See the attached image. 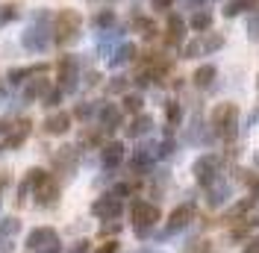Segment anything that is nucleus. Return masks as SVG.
Listing matches in <instances>:
<instances>
[{"mask_svg": "<svg viewBox=\"0 0 259 253\" xmlns=\"http://www.w3.org/2000/svg\"><path fill=\"white\" fill-rule=\"evenodd\" d=\"M236 121H239L236 103H221V106H215V112H212V133L215 136H233Z\"/></svg>", "mask_w": 259, "mask_h": 253, "instance_id": "obj_1", "label": "nucleus"}, {"mask_svg": "<svg viewBox=\"0 0 259 253\" xmlns=\"http://www.w3.org/2000/svg\"><path fill=\"white\" fill-rule=\"evenodd\" d=\"M218 171H221V159L215 156V153L200 156L197 162H194V168H192L194 180H197L200 186H212V183L218 180Z\"/></svg>", "mask_w": 259, "mask_h": 253, "instance_id": "obj_2", "label": "nucleus"}, {"mask_svg": "<svg viewBox=\"0 0 259 253\" xmlns=\"http://www.w3.org/2000/svg\"><path fill=\"white\" fill-rule=\"evenodd\" d=\"M80 24L82 18L74 12V9H65L62 15L56 18V41L65 45V41H74L77 38V32H80Z\"/></svg>", "mask_w": 259, "mask_h": 253, "instance_id": "obj_3", "label": "nucleus"}, {"mask_svg": "<svg viewBox=\"0 0 259 253\" xmlns=\"http://www.w3.org/2000/svg\"><path fill=\"white\" fill-rule=\"evenodd\" d=\"M133 221H136V233H139V236H145L147 230L159 221V209H156L153 203L139 200V203L133 206Z\"/></svg>", "mask_w": 259, "mask_h": 253, "instance_id": "obj_4", "label": "nucleus"}, {"mask_svg": "<svg viewBox=\"0 0 259 253\" xmlns=\"http://www.w3.org/2000/svg\"><path fill=\"white\" fill-rule=\"evenodd\" d=\"M194 218V203H183L177 206L174 212H171V218H168V227H165V233L162 236H174V233H180L186 224Z\"/></svg>", "mask_w": 259, "mask_h": 253, "instance_id": "obj_5", "label": "nucleus"}, {"mask_svg": "<svg viewBox=\"0 0 259 253\" xmlns=\"http://www.w3.org/2000/svg\"><path fill=\"white\" fill-rule=\"evenodd\" d=\"M92 212H95L97 218L112 221V218H118V215H121V200H118L115 194H103V197H97V200H95Z\"/></svg>", "mask_w": 259, "mask_h": 253, "instance_id": "obj_6", "label": "nucleus"}, {"mask_svg": "<svg viewBox=\"0 0 259 253\" xmlns=\"http://www.w3.org/2000/svg\"><path fill=\"white\" fill-rule=\"evenodd\" d=\"M209 189V194H206V200H209V206H224L227 203V197H230V183L227 180H215L212 186H206Z\"/></svg>", "mask_w": 259, "mask_h": 253, "instance_id": "obj_7", "label": "nucleus"}, {"mask_svg": "<svg viewBox=\"0 0 259 253\" xmlns=\"http://www.w3.org/2000/svg\"><path fill=\"white\" fill-rule=\"evenodd\" d=\"M35 194H38V203L50 206V203H56V197H59V186H56L50 177H45L41 186H35Z\"/></svg>", "mask_w": 259, "mask_h": 253, "instance_id": "obj_8", "label": "nucleus"}, {"mask_svg": "<svg viewBox=\"0 0 259 253\" xmlns=\"http://www.w3.org/2000/svg\"><path fill=\"white\" fill-rule=\"evenodd\" d=\"M59 74H62L65 92H71L74 89V79H77V62H74V56H65L62 62H59Z\"/></svg>", "mask_w": 259, "mask_h": 253, "instance_id": "obj_9", "label": "nucleus"}, {"mask_svg": "<svg viewBox=\"0 0 259 253\" xmlns=\"http://www.w3.org/2000/svg\"><path fill=\"white\" fill-rule=\"evenodd\" d=\"M71 126V115L68 112H56V115H50L48 121H45V130H48L50 136H59Z\"/></svg>", "mask_w": 259, "mask_h": 253, "instance_id": "obj_10", "label": "nucleus"}, {"mask_svg": "<svg viewBox=\"0 0 259 253\" xmlns=\"http://www.w3.org/2000/svg\"><path fill=\"white\" fill-rule=\"evenodd\" d=\"M30 247H45V244H56V233L50 227H41V230H32L30 238H27Z\"/></svg>", "mask_w": 259, "mask_h": 253, "instance_id": "obj_11", "label": "nucleus"}, {"mask_svg": "<svg viewBox=\"0 0 259 253\" xmlns=\"http://www.w3.org/2000/svg\"><path fill=\"white\" fill-rule=\"evenodd\" d=\"M121 159H124V144L121 142H112V144L103 147V165H106V168L121 165Z\"/></svg>", "mask_w": 259, "mask_h": 253, "instance_id": "obj_12", "label": "nucleus"}, {"mask_svg": "<svg viewBox=\"0 0 259 253\" xmlns=\"http://www.w3.org/2000/svg\"><path fill=\"white\" fill-rule=\"evenodd\" d=\"M215 77H218L215 65H200V68L194 71V77H192V79H194V86H197V89H209Z\"/></svg>", "mask_w": 259, "mask_h": 253, "instance_id": "obj_13", "label": "nucleus"}, {"mask_svg": "<svg viewBox=\"0 0 259 253\" xmlns=\"http://www.w3.org/2000/svg\"><path fill=\"white\" fill-rule=\"evenodd\" d=\"M250 9H259V0H230L224 9L227 18H236L242 15V12H250Z\"/></svg>", "mask_w": 259, "mask_h": 253, "instance_id": "obj_14", "label": "nucleus"}, {"mask_svg": "<svg viewBox=\"0 0 259 253\" xmlns=\"http://www.w3.org/2000/svg\"><path fill=\"white\" fill-rule=\"evenodd\" d=\"M183 35H186V21L180 15H171L168 18V41H171V45H180Z\"/></svg>", "mask_w": 259, "mask_h": 253, "instance_id": "obj_15", "label": "nucleus"}, {"mask_svg": "<svg viewBox=\"0 0 259 253\" xmlns=\"http://www.w3.org/2000/svg\"><path fill=\"white\" fill-rule=\"evenodd\" d=\"M150 130H153V118H150V115H139V118H136V121L127 126V133L133 136V139H139V136H147Z\"/></svg>", "mask_w": 259, "mask_h": 253, "instance_id": "obj_16", "label": "nucleus"}, {"mask_svg": "<svg viewBox=\"0 0 259 253\" xmlns=\"http://www.w3.org/2000/svg\"><path fill=\"white\" fill-rule=\"evenodd\" d=\"M100 124H103V130H115V126L121 124V109L118 106H103L100 109Z\"/></svg>", "mask_w": 259, "mask_h": 253, "instance_id": "obj_17", "label": "nucleus"}, {"mask_svg": "<svg viewBox=\"0 0 259 253\" xmlns=\"http://www.w3.org/2000/svg\"><path fill=\"white\" fill-rule=\"evenodd\" d=\"M212 27V15L206 12V9H197L192 15V30H197V32H203V30H209Z\"/></svg>", "mask_w": 259, "mask_h": 253, "instance_id": "obj_18", "label": "nucleus"}, {"mask_svg": "<svg viewBox=\"0 0 259 253\" xmlns=\"http://www.w3.org/2000/svg\"><path fill=\"white\" fill-rule=\"evenodd\" d=\"M136 56V45H121V48L115 50V56H112V65L118 68V65H127L130 59Z\"/></svg>", "mask_w": 259, "mask_h": 253, "instance_id": "obj_19", "label": "nucleus"}, {"mask_svg": "<svg viewBox=\"0 0 259 253\" xmlns=\"http://www.w3.org/2000/svg\"><path fill=\"white\" fill-rule=\"evenodd\" d=\"M27 133H30V121H21V124H18V130L9 136V139H6V147H15V144H21L24 139H27Z\"/></svg>", "mask_w": 259, "mask_h": 253, "instance_id": "obj_20", "label": "nucleus"}, {"mask_svg": "<svg viewBox=\"0 0 259 253\" xmlns=\"http://www.w3.org/2000/svg\"><path fill=\"white\" fill-rule=\"evenodd\" d=\"M180 118H183V109H180V103H168L165 106V121H168V130L171 126L180 124Z\"/></svg>", "mask_w": 259, "mask_h": 253, "instance_id": "obj_21", "label": "nucleus"}, {"mask_svg": "<svg viewBox=\"0 0 259 253\" xmlns=\"http://www.w3.org/2000/svg\"><path fill=\"white\" fill-rule=\"evenodd\" d=\"M136 30L142 32L145 38H153V35H156V24H153L150 18H136Z\"/></svg>", "mask_w": 259, "mask_h": 253, "instance_id": "obj_22", "label": "nucleus"}, {"mask_svg": "<svg viewBox=\"0 0 259 253\" xmlns=\"http://www.w3.org/2000/svg\"><path fill=\"white\" fill-rule=\"evenodd\" d=\"M115 24V12L112 9H103V12H97L95 15V27H100V30H106V27H112Z\"/></svg>", "mask_w": 259, "mask_h": 253, "instance_id": "obj_23", "label": "nucleus"}, {"mask_svg": "<svg viewBox=\"0 0 259 253\" xmlns=\"http://www.w3.org/2000/svg\"><path fill=\"white\" fill-rule=\"evenodd\" d=\"M200 45H203V50H218V48H224V35H206Z\"/></svg>", "mask_w": 259, "mask_h": 253, "instance_id": "obj_24", "label": "nucleus"}, {"mask_svg": "<svg viewBox=\"0 0 259 253\" xmlns=\"http://www.w3.org/2000/svg\"><path fill=\"white\" fill-rule=\"evenodd\" d=\"M124 109H127V112H139V109H142V97H139V95H127V97H124Z\"/></svg>", "mask_w": 259, "mask_h": 253, "instance_id": "obj_25", "label": "nucleus"}, {"mask_svg": "<svg viewBox=\"0 0 259 253\" xmlns=\"http://www.w3.org/2000/svg\"><path fill=\"white\" fill-rule=\"evenodd\" d=\"M247 35H250L253 41H259V12L250 15V21H247Z\"/></svg>", "mask_w": 259, "mask_h": 253, "instance_id": "obj_26", "label": "nucleus"}, {"mask_svg": "<svg viewBox=\"0 0 259 253\" xmlns=\"http://www.w3.org/2000/svg\"><path fill=\"white\" fill-rule=\"evenodd\" d=\"M186 139H189V142H200V121H197V118H194L192 130L186 133Z\"/></svg>", "mask_w": 259, "mask_h": 253, "instance_id": "obj_27", "label": "nucleus"}, {"mask_svg": "<svg viewBox=\"0 0 259 253\" xmlns=\"http://www.w3.org/2000/svg\"><path fill=\"white\" fill-rule=\"evenodd\" d=\"M244 253H259V236H253L247 244H244Z\"/></svg>", "mask_w": 259, "mask_h": 253, "instance_id": "obj_28", "label": "nucleus"}, {"mask_svg": "<svg viewBox=\"0 0 259 253\" xmlns=\"http://www.w3.org/2000/svg\"><path fill=\"white\" fill-rule=\"evenodd\" d=\"M247 197H253V200L259 197V177H250V194Z\"/></svg>", "mask_w": 259, "mask_h": 253, "instance_id": "obj_29", "label": "nucleus"}, {"mask_svg": "<svg viewBox=\"0 0 259 253\" xmlns=\"http://www.w3.org/2000/svg\"><path fill=\"white\" fill-rule=\"evenodd\" d=\"M171 3H174V0H153V9H159V12H168V9H171Z\"/></svg>", "mask_w": 259, "mask_h": 253, "instance_id": "obj_30", "label": "nucleus"}, {"mask_svg": "<svg viewBox=\"0 0 259 253\" xmlns=\"http://www.w3.org/2000/svg\"><path fill=\"white\" fill-rule=\"evenodd\" d=\"M59 97H62V92H50L45 103H48V106H56V103H59Z\"/></svg>", "mask_w": 259, "mask_h": 253, "instance_id": "obj_31", "label": "nucleus"}, {"mask_svg": "<svg viewBox=\"0 0 259 253\" xmlns=\"http://www.w3.org/2000/svg\"><path fill=\"white\" fill-rule=\"evenodd\" d=\"M92 112H95V106H85V103H82L80 109H77V118H89Z\"/></svg>", "mask_w": 259, "mask_h": 253, "instance_id": "obj_32", "label": "nucleus"}, {"mask_svg": "<svg viewBox=\"0 0 259 253\" xmlns=\"http://www.w3.org/2000/svg\"><path fill=\"white\" fill-rule=\"evenodd\" d=\"M115 250H118V244H115V241H106V244H103L97 253H115Z\"/></svg>", "mask_w": 259, "mask_h": 253, "instance_id": "obj_33", "label": "nucleus"}, {"mask_svg": "<svg viewBox=\"0 0 259 253\" xmlns=\"http://www.w3.org/2000/svg\"><path fill=\"white\" fill-rule=\"evenodd\" d=\"M159 153H162V156H168V153H174V144H171V142H165V144L159 147Z\"/></svg>", "mask_w": 259, "mask_h": 253, "instance_id": "obj_34", "label": "nucleus"}, {"mask_svg": "<svg viewBox=\"0 0 259 253\" xmlns=\"http://www.w3.org/2000/svg\"><path fill=\"white\" fill-rule=\"evenodd\" d=\"M124 86H127V82H124V77L115 79V82H112V92H124Z\"/></svg>", "mask_w": 259, "mask_h": 253, "instance_id": "obj_35", "label": "nucleus"}, {"mask_svg": "<svg viewBox=\"0 0 259 253\" xmlns=\"http://www.w3.org/2000/svg\"><path fill=\"white\" fill-rule=\"evenodd\" d=\"M186 3H189V9H200L203 6V0H186Z\"/></svg>", "mask_w": 259, "mask_h": 253, "instance_id": "obj_36", "label": "nucleus"}, {"mask_svg": "<svg viewBox=\"0 0 259 253\" xmlns=\"http://www.w3.org/2000/svg\"><path fill=\"white\" fill-rule=\"evenodd\" d=\"M85 250H89V244L82 241V244H77V250H74V253H85Z\"/></svg>", "mask_w": 259, "mask_h": 253, "instance_id": "obj_37", "label": "nucleus"}, {"mask_svg": "<svg viewBox=\"0 0 259 253\" xmlns=\"http://www.w3.org/2000/svg\"><path fill=\"white\" fill-rule=\"evenodd\" d=\"M0 133H6V124H3V121H0Z\"/></svg>", "mask_w": 259, "mask_h": 253, "instance_id": "obj_38", "label": "nucleus"}, {"mask_svg": "<svg viewBox=\"0 0 259 253\" xmlns=\"http://www.w3.org/2000/svg\"><path fill=\"white\" fill-rule=\"evenodd\" d=\"M142 253H159V250H142Z\"/></svg>", "mask_w": 259, "mask_h": 253, "instance_id": "obj_39", "label": "nucleus"}, {"mask_svg": "<svg viewBox=\"0 0 259 253\" xmlns=\"http://www.w3.org/2000/svg\"><path fill=\"white\" fill-rule=\"evenodd\" d=\"M256 165H259V153H256Z\"/></svg>", "mask_w": 259, "mask_h": 253, "instance_id": "obj_40", "label": "nucleus"}]
</instances>
